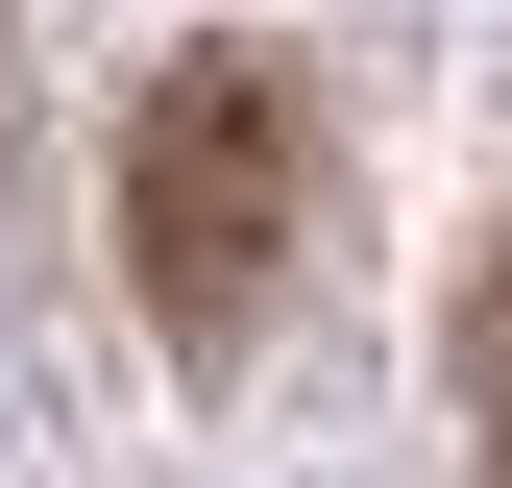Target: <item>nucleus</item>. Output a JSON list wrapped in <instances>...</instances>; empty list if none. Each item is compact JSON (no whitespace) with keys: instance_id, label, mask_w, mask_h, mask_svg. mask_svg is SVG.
<instances>
[{"instance_id":"obj_1","label":"nucleus","mask_w":512,"mask_h":488,"mask_svg":"<svg viewBox=\"0 0 512 488\" xmlns=\"http://www.w3.org/2000/svg\"><path fill=\"white\" fill-rule=\"evenodd\" d=\"M317 244V74L293 49H171L122 98V293L171 318V366H244Z\"/></svg>"},{"instance_id":"obj_2","label":"nucleus","mask_w":512,"mask_h":488,"mask_svg":"<svg viewBox=\"0 0 512 488\" xmlns=\"http://www.w3.org/2000/svg\"><path fill=\"white\" fill-rule=\"evenodd\" d=\"M464 391H488V464H512V269L464 293Z\"/></svg>"}]
</instances>
